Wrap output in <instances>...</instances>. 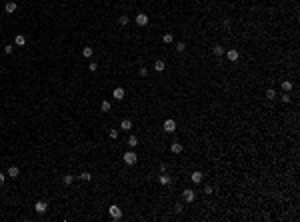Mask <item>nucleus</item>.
Returning a JSON list of instances; mask_svg holds the SVG:
<instances>
[{
  "label": "nucleus",
  "mask_w": 300,
  "mask_h": 222,
  "mask_svg": "<svg viewBox=\"0 0 300 222\" xmlns=\"http://www.w3.org/2000/svg\"><path fill=\"white\" fill-rule=\"evenodd\" d=\"M112 96H114V100H124V96H126V92H124V88H114V92H112Z\"/></svg>",
  "instance_id": "nucleus-5"
},
{
  "label": "nucleus",
  "mask_w": 300,
  "mask_h": 222,
  "mask_svg": "<svg viewBox=\"0 0 300 222\" xmlns=\"http://www.w3.org/2000/svg\"><path fill=\"white\" fill-rule=\"evenodd\" d=\"M282 90H284V92H290V90H292V82L284 80V82H282Z\"/></svg>",
  "instance_id": "nucleus-18"
},
{
  "label": "nucleus",
  "mask_w": 300,
  "mask_h": 222,
  "mask_svg": "<svg viewBox=\"0 0 300 222\" xmlns=\"http://www.w3.org/2000/svg\"><path fill=\"white\" fill-rule=\"evenodd\" d=\"M182 198H184V202H194V198H196V192L188 188V190H184V192H182Z\"/></svg>",
  "instance_id": "nucleus-4"
},
{
  "label": "nucleus",
  "mask_w": 300,
  "mask_h": 222,
  "mask_svg": "<svg viewBox=\"0 0 300 222\" xmlns=\"http://www.w3.org/2000/svg\"><path fill=\"white\" fill-rule=\"evenodd\" d=\"M266 98H268V100H274V98H276V92H274L272 88H268V90H266Z\"/></svg>",
  "instance_id": "nucleus-23"
},
{
  "label": "nucleus",
  "mask_w": 300,
  "mask_h": 222,
  "mask_svg": "<svg viewBox=\"0 0 300 222\" xmlns=\"http://www.w3.org/2000/svg\"><path fill=\"white\" fill-rule=\"evenodd\" d=\"M122 160L126 162L128 166H134V164L138 162V156L134 154V152H128V150H126V152H124V156H122Z\"/></svg>",
  "instance_id": "nucleus-1"
},
{
  "label": "nucleus",
  "mask_w": 300,
  "mask_h": 222,
  "mask_svg": "<svg viewBox=\"0 0 300 222\" xmlns=\"http://www.w3.org/2000/svg\"><path fill=\"white\" fill-rule=\"evenodd\" d=\"M4 182H6V176H4V174H2V172H0V186H2Z\"/></svg>",
  "instance_id": "nucleus-32"
},
{
  "label": "nucleus",
  "mask_w": 300,
  "mask_h": 222,
  "mask_svg": "<svg viewBox=\"0 0 300 222\" xmlns=\"http://www.w3.org/2000/svg\"><path fill=\"white\" fill-rule=\"evenodd\" d=\"M120 128H122V130H126V132H128V130L132 128V122H130V120L126 118V120H122V122H120Z\"/></svg>",
  "instance_id": "nucleus-15"
},
{
  "label": "nucleus",
  "mask_w": 300,
  "mask_h": 222,
  "mask_svg": "<svg viewBox=\"0 0 300 222\" xmlns=\"http://www.w3.org/2000/svg\"><path fill=\"white\" fill-rule=\"evenodd\" d=\"M170 182H172V178H170V176H168V174H164V172L160 174V184H162V186H168Z\"/></svg>",
  "instance_id": "nucleus-11"
},
{
  "label": "nucleus",
  "mask_w": 300,
  "mask_h": 222,
  "mask_svg": "<svg viewBox=\"0 0 300 222\" xmlns=\"http://www.w3.org/2000/svg\"><path fill=\"white\" fill-rule=\"evenodd\" d=\"M136 24H138V26H146V24H148V16L144 12L136 14Z\"/></svg>",
  "instance_id": "nucleus-7"
},
{
  "label": "nucleus",
  "mask_w": 300,
  "mask_h": 222,
  "mask_svg": "<svg viewBox=\"0 0 300 222\" xmlns=\"http://www.w3.org/2000/svg\"><path fill=\"white\" fill-rule=\"evenodd\" d=\"M176 50H178V52H184V50H186V44H184V42H178V44H176Z\"/></svg>",
  "instance_id": "nucleus-27"
},
{
  "label": "nucleus",
  "mask_w": 300,
  "mask_h": 222,
  "mask_svg": "<svg viewBox=\"0 0 300 222\" xmlns=\"http://www.w3.org/2000/svg\"><path fill=\"white\" fill-rule=\"evenodd\" d=\"M164 68H166V62L164 60H156L154 62V70H156V72H162Z\"/></svg>",
  "instance_id": "nucleus-10"
},
{
  "label": "nucleus",
  "mask_w": 300,
  "mask_h": 222,
  "mask_svg": "<svg viewBox=\"0 0 300 222\" xmlns=\"http://www.w3.org/2000/svg\"><path fill=\"white\" fill-rule=\"evenodd\" d=\"M72 180H74L72 174H66V176H64V184H66V186H68V184H72Z\"/></svg>",
  "instance_id": "nucleus-26"
},
{
  "label": "nucleus",
  "mask_w": 300,
  "mask_h": 222,
  "mask_svg": "<svg viewBox=\"0 0 300 222\" xmlns=\"http://www.w3.org/2000/svg\"><path fill=\"white\" fill-rule=\"evenodd\" d=\"M118 24H120V26H128V16H120Z\"/></svg>",
  "instance_id": "nucleus-24"
},
{
  "label": "nucleus",
  "mask_w": 300,
  "mask_h": 222,
  "mask_svg": "<svg viewBox=\"0 0 300 222\" xmlns=\"http://www.w3.org/2000/svg\"><path fill=\"white\" fill-rule=\"evenodd\" d=\"M92 52H94L92 48H90V46H86L84 50H82V56H86V58H90V56H92Z\"/></svg>",
  "instance_id": "nucleus-22"
},
{
  "label": "nucleus",
  "mask_w": 300,
  "mask_h": 222,
  "mask_svg": "<svg viewBox=\"0 0 300 222\" xmlns=\"http://www.w3.org/2000/svg\"><path fill=\"white\" fill-rule=\"evenodd\" d=\"M110 108H112V106H110V102H108V100H104L102 104H100V110H102V112H110Z\"/></svg>",
  "instance_id": "nucleus-19"
},
{
  "label": "nucleus",
  "mask_w": 300,
  "mask_h": 222,
  "mask_svg": "<svg viewBox=\"0 0 300 222\" xmlns=\"http://www.w3.org/2000/svg\"><path fill=\"white\" fill-rule=\"evenodd\" d=\"M88 70H90V72H96V64L90 62V64H88Z\"/></svg>",
  "instance_id": "nucleus-29"
},
{
  "label": "nucleus",
  "mask_w": 300,
  "mask_h": 222,
  "mask_svg": "<svg viewBox=\"0 0 300 222\" xmlns=\"http://www.w3.org/2000/svg\"><path fill=\"white\" fill-rule=\"evenodd\" d=\"M212 52H214V54H216V56H222V54H224V48H222V46H220V44H216V46H214V48H212Z\"/></svg>",
  "instance_id": "nucleus-20"
},
{
  "label": "nucleus",
  "mask_w": 300,
  "mask_h": 222,
  "mask_svg": "<svg viewBox=\"0 0 300 222\" xmlns=\"http://www.w3.org/2000/svg\"><path fill=\"white\" fill-rule=\"evenodd\" d=\"M128 146H138V138H136V136H130V138H128Z\"/></svg>",
  "instance_id": "nucleus-21"
},
{
  "label": "nucleus",
  "mask_w": 300,
  "mask_h": 222,
  "mask_svg": "<svg viewBox=\"0 0 300 222\" xmlns=\"http://www.w3.org/2000/svg\"><path fill=\"white\" fill-rule=\"evenodd\" d=\"M12 50H14L12 46H4V52H6V54H10V52H12Z\"/></svg>",
  "instance_id": "nucleus-33"
},
{
  "label": "nucleus",
  "mask_w": 300,
  "mask_h": 222,
  "mask_svg": "<svg viewBox=\"0 0 300 222\" xmlns=\"http://www.w3.org/2000/svg\"><path fill=\"white\" fill-rule=\"evenodd\" d=\"M18 174H20L18 166H10V168H8V176H10V178H16Z\"/></svg>",
  "instance_id": "nucleus-14"
},
{
  "label": "nucleus",
  "mask_w": 300,
  "mask_h": 222,
  "mask_svg": "<svg viewBox=\"0 0 300 222\" xmlns=\"http://www.w3.org/2000/svg\"><path fill=\"white\" fill-rule=\"evenodd\" d=\"M4 8H6V12H8V14L16 12V2H12V0H10V2H6V6H4Z\"/></svg>",
  "instance_id": "nucleus-13"
},
{
  "label": "nucleus",
  "mask_w": 300,
  "mask_h": 222,
  "mask_svg": "<svg viewBox=\"0 0 300 222\" xmlns=\"http://www.w3.org/2000/svg\"><path fill=\"white\" fill-rule=\"evenodd\" d=\"M16 44H18V46H24V44H26V36H24V34H18V36H16Z\"/></svg>",
  "instance_id": "nucleus-17"
},
{
  "label": "nucleus",
  "mask_w": 300,
  "mask_h": 222,
  "mask_svg": "<svg viewBox=\"0 0 300 222\" xmlns=\"http://www.w3.org/2000/svg\"><path fill=\"white\" fill-rule=\"evenodd\" d=\"M172 40H174V36L170 32H166L164 36H162V42H164V44H172Z\"/></svg>",
  "instance_id": "nucleus-16"
},
{
  "label": "nucleus",
  "mask_w": 300,
  "mask_h": 222,
  "mask_svg": "<svg viewBox=\"0 0 300 222\" xmlns=\"http://www.w3.org/2000/svg\"><path fill=\"white\" fill-rule=\"evenodd\" d=\"M34 210H36L38 214H44V212H46V210H48V204H46V202H44V200H38V202H36V204H34Z\"/></svg>",
  "instance_id": "nucleus-3"
},
{
  "label": "nucleus",
  "mask_w": 300,
  "mask_h": 222,
  "mask_svg": "<svg viewBox=\"0 0 300 222\" xmlns=\"http://www.w3.org/2000/svg\"><path fill=\"white\" fill-rule=\"evenodd\" d=\"M202 178H204V174H202L200 170H194V172H192V182H194V184H200Z\"/></svg>",
  "instance_id": "nucleus-8"
},
{
  "label": "nucleus",
  "mask_w": 300,
  "mask_h": 222,
  "mask_svg": "<svg viewBox=\"0 0 300 222\" xmlns=\"http://www.w3.org/2000/svg\"><path fill=\"white\" fill-rule=\"evenodd\" d=\"M282 102H290V96H288V92H286V94H282Z\"/></svg>",
  "instance_id": "nucleus-31"
},
{
  "label": "nucleus",
  "mask_w": 300,
  "mask_h": 222,
  "mask_svg": "<svg viewBox=\"0 0 300 222\" xmlns=\"http://www.w3.org/2000/svg\"><path fill=\"white\" fill-rule=\"evenodd\" d=\"M226 56H228V60H230V62H236V60L240 58L238 50H234V48H232V50H228V54H226Z\"/></svg>",
  "instance_id": "nucleus-9"
},
{
  "label": "nucleus",
  "mask_w": 300,
  "mask_h": 222,
  "mask_svg": "<svg viewBox=\"0 0 300 222\" xmlns=\"http://www.w3.org/2000/svg\"><path fill=\"white\" fill-rule=\"evenodd\" d=\"M170 150H172L174 154H180V152H182V144H178V142H172V144H170Z\"/></svg>",
  "instance_id": "nucleus-12"
},
{
  "label": "nucleus",
  "mask_w": 300,
  "mask_h": 222,
  "mask_svg": "<svg viewBox=\"0 0 300 222\" xmlns=\"http://www.w3.org/2000/svg\"><path fill=\"white\" fill-rule=\"evenodd\" d=\"M146 74H148V68L142 66V68H140V76H146Z\"/></svg>",
  "instance_id": "nucleus-30"
},
{
  "label": "nucleus",
  "mask_w": 300,
  "mask_h": 222,
  "mask_svg": "<svg viewBox=\"0 0 300 222\" xmlns=\"http://www.w3.org/2000/svg\"><path fill=\"white\" fill-rule=\"evenodd\" d=\"M164 130H166V132H174V130H176V120L168 118V120L164 122Z\"/></svg>",
  "instance_id": "nucleus-6"
},
{
  "label": "nucleus",
  "mask_w": 300,
  "mask_h": 222,
  "mask_svg": "<svg viewBox=\"0 0 300 222\" xmlns=\"http://www.w3.org/2000/svg\"><path fill=\"white\" fill-rule=\"evenodd\" d=\"M108 214H110V218H112V220H120V218H122V210H120L116 204H112V206L108 208Z\"/></svg>",
  "instance_id": "nucleus-2"
},
{
  "label": "nucleus",
  "mask_w": 300,
  "mask_h": 222,
  "mask_svg": "<svg viewBox=\"0 0 300 222\" xmlns=\"http://www.w3.org/2000/svg\"><path fill=\"white\" fill-rule=\"evenodd\" d=\"M80 178H82L84 182H88L90 178H92V174H90V172H82V174H80Z\"/></svg>",
  "instance_id": "nucleus-25"
},
{
  "label": "nucleus",
  "mask_w": 300,
  "mask_h": 222,
  "mask_svg": "<svg viewBox=\"0 0 300 222\" xmlns=\"http://www.w3.org/2000/svg\"><path fill=\"white\" fill-rule=\"evenodd\" d=\"M108 136H110L112 140H116V138H118V130H114V128H112V130L108 132Z\"/></svg>",
  "instance_id": "nucleus-28"
}]
</instances>
